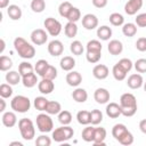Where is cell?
I'll return each instance as SVG.
<instances>
[{
  "label": "cell",
  "instance_id": "1",
  "mask_svg": "<svg viewBox=\"0 0 146 146\" xmlns=\"http://www.w3.org/2000/svg\"><path fill=\"white\" fill-rule=\"evenodd\" d=\"M120 106L122 115L130 117L133 116L137 112V99L135 95L130 92H125L120 97Z\"/></svg>",
  "mask_w": 146,
  "mask_h": 146
},
{
  "label": "cell",
  "instance_id": "2",
  "mask_svg": "<svg viewBox=\"0 0 146 146\" xmlns=\"http://www.w3.org/2000/svg\"><path fill=\"white\" fill-rule=\"evenodd\" d=\"M14 48L18 56L24 59H31L35 55V48L22 36H17L14 40Z\"/></svg>",
  "mask_w": 146,
  "mask_h": 146
},
{
  "label": "cell",
  "instance_id": "3",
  "mask_svg": "<svg viewBox=\"0 0 146 146\" xmlns=\"http://www.w3.org/2000/svg\"><path fill=\"white\" fill-rule=\"evenodd\" d=\"M18 129L19 132L25 140H32L35 136V128L32 122V120L27 117H23L18 121Z\"/></svg>",
  "mask_w": 146,
  "mask_h": 146
},
{
  "label": "cell",
  "instance_id": "4",
  "mask_svg": "<svg viewBox=\"0 0 146 146\" xmlns=\"http://www.w3.org/2000/svg\"><path fill=\"white\" fill-rule=\"evenodd\" d=\"M10 106H11V110L14 112H17V113H26L31 108V100L26 96L17 95V96H15L11 99Z\"/></svg>",
  "mask_w": 146,
  "mask_h": 146
},
{
  "label": "cell",
  "instance_id": "5",
  "mask_svg": "<svg viewBox=\"0 0 146 146\" xmlns=\"http://www.w3.org/2000/svg\"><path fill=\"white\" fill-rule=\"evenodd\" d=\"M73 135H74L73 128H71L70 125H62L52 131L51 137L56 143H63L70 140L73 137Z\"/></svg>",
  "mask_w": 146,
  "mask_h": 146
},
{
  "label": "cell",
  "instance_id": "6",
  "mask_svg": "<svg viewBox=\"0 0 146 146\" xmlns=\"http://www.w3.org/2000/svg\"><path fill=\"white\" fill-rule=\"evenodd\" d=\"M36 128L40 132H43V133H47V132H50L52 131V128H54V122H52V119L50 117V114H46V113H40L36 115Z\"/></svg>",
  "mask_w": 146,
  "mask_h": 146
},
{
  "label": "cell",
  "instance_id": "7",
  "mask_svg": "<svg viewBox=\"0 0 146 146\" xmlns=\"http://www.w3.org/2000/svg\"><path fill=\"white\" fill-rule=\"evenodd\" d=\"M43 25L47 30V32L51 35V36H57L59 35V33L62 32V24L59 21H57L54 17H48L44 19Z\"/></svg>",
  "mask_w": 146,
  "mask_h": 146
},
{
  "label": "cell",
  "instance_id": "8",
  "mask_svg": "<svg viewBox=\"0 0 146 146\" xmlns=\"http://www.w3.org/2000/svg\"><path fill=\"white\" fill-rule=\"evenodd\" d=\"M30 36H31V41L35 46L44 44L47 42V40H48V34H47V32L43 29H35V30H33Z\"/></svg>",
  "mask_w": 146,
  "mask_h": 146
},
{
  "label": "cell",
  "instance_id": "9",
  "mask_svg": "<svg viewBox=\"0 0 146 146\" xmlns=\"http://www.w3.org/2000/svg\"><path fill=\"white\" fill-rule=\"evenodd\" d=\"M143 0H128V2L124 5V11L125 14L132 16L136 15L137 11H139L143 7Z\"/></svg>",
  "mask_w": 146,
  "mask_h": 146
},
{
  "label": "cell",
  "instance_id": "10",
  "mask_svg": "<svg viewBox=\"0 0 146 146\" xmlns=\"http://www.w3.org/2000/svg\"><path fill=\"white\" fill-rule=\"evenodd\" d=\"M82 26L86 30H95L98 26V18L94 14H86L82 17Z\"/></svg>",
  "mask_w": 146,
  "mask_h": 146
},
{
  "label": "cell",
  "instance_id": "11",
  "mask_svg": "<svg viewBox=\"0 0 146 146\" xmlns=\"http://www.w3.org/2000/svg\"><path fill=\"white\" fill-rule=\"evenodd\" d=\"M64 51V46L62 43V41L59 40H51L49 43H48V52L54 56V57H58L63 54Z\"/></svg>",
  "mask_w": 146,
  "mask_h": 146
},
{
  "label": "cell",
  "instance_id": "12",
  "mask_svg": "<svg viewBox=\"0 0 146 146\" xmlns=\"http://www.w3.org/2000/svg\"><path fill=\"white\" fill-rule=\"evenodd\" d=\"M38 89L41 94L43 95H49L54 91L55 89V84H54V80H49V79H44L42 78V80L38 83Z\"/></svg>",
  "mask_w": 146,
  "mask_h": 146
},
{
  "label": "cell",
  "instance_id": "13",
  "mask_svg": "<svg viewBox=\"0 0 146 146\" xmlns=\"http://www.w3.org/2000/svg\"><path fill=\"white\" fill-rule=\"evenodd\" d=\"M94 98L98 104H106L110 100L111 95L106 88H97L94 92Z\"/></svg>",
  "mask_w": 146,
  "mask_h": 146
},
{
  "label": "cell",
  "instance_id": "14",
  "mask_svg": "<svg viewBox=\"0 0 146 146\" xmlns=\"http://www.w3.org/2000/svg\"><path fill=\"white\" fill-rule=\"evenodd\" d=\"M127 84L130 89H139L141 86H144V79L139 73H133L128 78Z\"/></svg>",
  "mask_w": 146,
  "mask_h": 146
},
{
  "label": "cell",
  "instance_id": "15",
  "mask_svg": "<svg viewBox=\"0 0 146 146\" xmlns=\"http://www.w3.org/2000/svg\"><path fill=\"white\" fill-rule=\"evenodd\" d=\"M110 74V70L106 65L104 64H97L94 68H92V75L98 79V80H104Z\"/></svg>",
  "mask_w": 146,
  "mask_h": 146
},
{
  "label": "cell",
  "instance_id": "16",
  "mask_svg": "<svg viewBox=\"0 0 146 146\" xmlns=\"http://www.w3.org/2000/svg\"><path fill=\"white\" fill-rule=\"evenodd\" d=\"M66 82L71 87H78L82 82V75L78 71H70L66 74Z\"/></svg>",
  "mask_w": 146,
  "mask_h": 146
},
{
  "label": "cell",
  "instance_id": "17",
  "mask_svg": "<svg viewBox=\"0 0 146 146\" xmlns=\"http://www.w3.org/2000/svg\"><path fill=\"white\" fill-rule=\"evenodd\" d=\"M1 121H2V124L7 128H13L16 123H17V116L14 112H3L2 116H1Z\"/></svg>",
  "mask_w": 146,
  "mask_h": 146
},
{
  "label": "cell",
  "instance_id": "18",
  "mask_svg": "<svg viewBox=\"0 0 146 146\" xmlns=\"http://www.w3.org/2000/svg\"><path fill=\"white\" fill-rule=\"evenodd\" d=\"M105 138H106V129L103 127L95 128V139L92 144L95 146H103L105 145Z\"/></svg>",
  "mask_w": 146,
  "mask_h": 146
},
{
  "label": "cell",
  "instance_id": "19",
  "mask_svg": "<svg viewBox=\"0 0 146 146\" xmlns=\"http://www.w3.org/2000/svg\"><path fill=\"white\" fill-rule=\"evenodd\" d=\"M107 50L111 55L113 56H116V55H120L122 51H123V44L120 40H111L110 43L107 44Z\"/></svg>",
  "mask_w": 146,
  "mask_h": 146
},
{
  "label": "cell",
  "instance_id": "20",
  "mask_svg": "<svg viewBox=\"0 0 146 146\" xmlns=\"http://www.w3.org/2000/svg\"><path fill=\"white\" fill-rule=\"evenodd\" d=\"M106 114L107 116H110L111 119H116L119 117L122 113H121V106L116 103H110L106 105Z\"/></svg>",
  "mask_w": 146,
  "mask_h": 146
},
{
  "label": "cell",
  "instance_id": "21",
  "mask_svg": "<svg viewBox=\"0 0 146 146\" xmlns=\"http://www.w3.org/2000/svg\"><path fill=\"white\" fill-rule=\"evenodd\" d=\"M7 14H8V16H9L10 19L18 21L22 17V9L17 5H9L7 7Z\"/></svg>",
  "mask_w": 146,
  "mask_h": 146
},
{
  "label": "cell",
  "instance_id": "22",
  "mask_svg": "<svg viewBox=\"0 0 146 146\" xmlns=\"http://www.w3.org/2000/svg\"><path fill=\"white\" fill-rule=\"evenodd\" d=\"M59 65H60V68L63 71H66V72H70L74 68L75 66V59L71 56H64L60 62H59Z\"/></svg>",
  "mask_w": 146,
  "mask_h": 146
},
{
  "label": "cell",
  "instance_id": "23",
  "mask_svg": "<svg viewBox=\"0 0 146 146\" xmlns=\"http://www.w3.org/2000/svg\"><path fill=\"white\" fill-rule=\"evenodd\" d=\"M97 36L103 41H107L112 36V29L107 25H102L97 29Z\"/></svg>",
  "mask_w": 146,
  "mask_h": 146
},
{
  "label": "cell",
  "instance_id": "24",
  "mask_svg": "<svg viewBox=\"0 0 146 146\" xmlns=\"http://www.w3.org/2000/svg\"><path fill=\"white\" fill-rule=\"evenodd\" d=\"M22 83L25 88H33L34 86H36V83H39L36 74L32 72L30 74H26V75L22 76Z\"/></svg>",
  "mask_w": 146,
  "mask_h": 146
},
{
  "label": "cell",
  "instance_id": "25",
  "mask_svg": "<svg viewBox=\"0 0 146 146\" xmlns=\"http://www.w3.org/2000/svg\"><path fill=\"white\" fill-rule=\"evenodd\" d=\"M72 98L76 102V103H84L88 99V92L86 89L83 88H78L72 92Z\"/></svg>",
  "mask_w": 146,
  "mask_h": 146
},
{
  "label": "cell",
  "instance_id": "26",
  "mask_svg": "<svg viewBox=\"0 0 146 146\" xmlns=\"http://www.w3.org/2000/svg\"><path fill=\"white\" fill-rule=\"evenodd\" d=\"M6 81L11 86H16L22 81V75L16 71H8L6 73Z\"/></svg>",
  "mask_w": 146,
  "mask_h": 146
},
{
  "label": "cell",
  "instance_id": "27",
  "mask_svg": "<svg viewBox=\"0 0 146 146\" xmlns=\"http://www.w3.org/2000/svg\"><path fill=\"white\" fill-rule=\"evenodd\" d=\"M112 74H113V76H114V79H115L116 81H123V80L127 78V72L122 68V66H121L119 63H116V64L113 66V68H112Z\"/></svg>",
  "mask_w": 146,
  "mask_h": 146
},
{
  "label": "cell",
  "instance_id": "28",
  "mask_svg": "<svg viewBox=\"0 0 146 146\" xmlns=\"http://www.w3.org/2000/svg\"><path fill=\"white\" fill-rule=\"evenodd\" d=\"M76 120L80 124L82 125H88L91 123V117H90V112L89 111H86V110H82V111H79L76 113Z\"/></svg>",
  "mask_w": 146,
  "mask_h": 146
},
{
  "label": "cell",
  "instance_id": "29",
  "mask_svg": "<svg viewBox=\"0 0 146 146\" xmlns=\"http://www.w3.org/2000/svg\"><path fill=\"white\" fill-rule=\"evenodd\" d=\"M62 111V105L60 103L56 102V100H49L47 108H46V113L50 114V115H58V113Z\"/></svg>",
  "mask_w": 146,
  "mask_h": 146
},
{
  "label": "cell",
  "instance_id": "30",
  "mask_svg": "<svg viewBox=\"0 0 146 146\" xmlns=\"http://www.w3.org/2000/svg\"><path fill=\"white\" fill-rule=\"evenodd\" d=\"M82 139L87 143H92L94 139H95V127H91V125H87L83 130H82Z\"/></svg>",
  "mask_w": 146,
  "mask_h": 146
},
{
  "label": "cell",
  "instance_id": "31",
  "mask_svg": "<svg viewBox=\"0 0 146 146\" xmlns=\"http://www.w3.org/2000/svg\"><path fill=\"white\" fill-rule=\"evenodd\" d=\"M122 33L128 38L135 36L136 33H137V25L135 23H125V24H123L122 25Z\"/></svg>",
  "mask_w": 146,
  "mask_h": 146
},
{
  "label": "cell",
  "instance_id": "32",
  "mask_svg": "<svg viewBox=\"0 0 146 146\" xmlns=\"http://www.w3.org/2000/svg\"><path fill=\"white\" fill-rule=\"evenodd\" d=\"M48 103H49V100H48L46 97L39 96V97H35V98H34L33 105H34L35 110H38V111H40V112H43V111H46Z\"/></svg>",
  "mask_w": 146,
  "mask_h": 146
},
{
  "label": "cell",
  "instance_id": "33",
  "mask_svg": "<svg viewBox=\"0 0 146 146\" xmlns=\"http://www.w3.org/2000/svg\"><path fill=\"white\" fill-rule=\"evenodd\" d=\"M64 32H65V35L67 38H74L78 34L76 23H74V22H67L66 25H65V27H64Z\"/></svg>",
  "mask_w": 146,
  "mask_h": 146
},
{
  "label": "cell",
  "instance_id": "34",
  "mask_svg": "<svg viewBox=\"0 0 146 146\" xmlns=\"http://www.w3.org/2000/svg\"><path fill=\"white\" fill-rule=\"evenodd\" d=\"M58 121L63 125H68L72 122V114H71V112L66 111V110H62L58 113Z\"/></svg>",
  "mask_w": 146,
  "mask_h": 146
},
{
  "label": "cell",
  "instance_id": "35",
  "mask_svg": "<svg viewBox=\"0 0 146 146\" xmlns=\"http://www.w3.org/2000/svg\"><path fill=\"white\" fill-rule=\"evenodd\" d=\"M72 8H73V6H72V3L70 1H63L58 7V13H59V15L62 17L67 18V16H68V14H70Z\"/></svg>",
  "mask_w": 146,
  "mask_h": 146
},
{
  "label": "cell",
  "instance_id": "36",
  "mask_svg": "<svg viewBox=\"0 0 146 146\" xmlns=\"http://www.w3.org/2000/svg\"><path fill=\"white\" fill-rule=\"evenodd\" d=\"M70 50L73 55L75 56H80L82 55V52L84 51V48H83V44L81 43V41L79 40H74L73 42H71L70 44Z\"/></svg>",
  "mask_w": 146,
  "mask_h": 146
},
{
  "label": "cell",
  "instance_id": "37",
  "mask_svg": "<svg viewBox=\"0 0 146 146\" xmlns=\"http://www.w3.org/2000/svg\"><path fill=\"white\" fill-rule=\"evenodd\" d=\"M127 130H128V128H127L123 123H116V124L112 128V136H113L116 140H119V138H120Z\"/></svg>",
  "mask_w": 146,
  "mask_h": 146
},
{
  "label": "cell",
  "instance_id": "38",
  "mask_svg": "<svg viewBox=\"0 0 146 146\" xmlns=\"http://www.w3.org/2000/svg\"><path fill=\"white\" fill-rule=\"evenodd\" d=\"M110 23L113 26H121L124 24V17L120 14V13H112L108 17Z\"/></svg>",
  "mask_w": 146,
  "mask_h": 146
},
{
  "label": "cell",
  "instance_id": "39",
  "mask_svg": "<svg viewBox=\"0 0 146 146\" xmlns=\"http://www.w3.org/2000/svg\"><path fill=\"white\" fill-rule=\"evenodd\" d=\"M48 66H49V63L46 59H39L34 65V71H35V73H38V75L42 76Z\"/></svg>",
  "mask_w": 146,
  "mask_h": 146
},
{
  "label": "cell",
  "instance_id": "40",
  "mask_svg": "<svg viewBox=\"0 0 146 146\" xmlns=\"http://www.w3.org/2000/svg\"><path fill=\"white\" fill-rule=\"evenodd\" d=\"M34 71V67H33V65L31 64V63H29V62H22L21 64H19V66H18V72H19V74L22 75V76H24V75H26V74H30V73H32Z\"/></svg>",
  "mask_w": 146,
  "mask_h": 146
},
{
  "label": "cell",
  "instance_id": "41",
  "mask_svg": "<svg viewBox=\"0 0 146 146\" xmlns=\"http://www.w3.org/2000/svg\"><path fill=\"white\" fill-rule=\"evenodd\" d=\"M11 67H13V60H11V58L8 57V56L2 55L0 57V70L2 72H6V71H9Z\"/></svg>",
  "mask_w": 146,
  "mask_h": 146
},
{
  "label": "cell",
  "instance_id": "42",
  "mask_svg": "<svg viewBox=\"0 0 146 146\" xmlns=\"http://www.w3.org/2000/svg\"><path fill=\"white\" fill-rule=\"evenodd\" d=\"M121 145H124V146H129V145H131L132 143H133V136H132V133L129 131V130H127L120 138H119V140H117Z\"/></svg>",
  "mask_w": 146,
  "mask_h": 146
},
{
  "label": "cell",
  "instance_id": "43",
  "mask_svg": "<svg viewBox=\"0 0 146 146\" xmlns=\"http://www.w3.org/2000/svg\"><path fill=\"white\" fill-rule=\"evenodd\" d=\"M31 9L34 13H42L46 9V1L44 0H32Z\"/></svg>",
  "mask_w": 146,
  "mask_h": 146
},
{
  "label": "cell",
  "instance_id": "44",
  "mask_svg": "<svg viewBox=\"0 0 146 146\" xmlns=\"http://www.w3.org/2000/svg\"><path fill=\"white\" fill-rule=\"evenodd\" d=\"M11 95H13L11 84H9V83H2L0 86V96L6 99V98L11 97Z\"/></svg>",
  "mask_w": 146,
  "mask_h": 146
},
{
  "label": "cell",
  "instance_id": "45",
  "mask_svg": "<svg viewBox=\"0 0 146 146\" xmlns=\"http://www.w3.org/2000/svg\"><path fill=\"white\" fill-rule=\"evenodd\" d=\"M86 58L89 63L91 64H96L99 62V59L102 58V51H87Z\"/></svg>",
  "mask_w": 146,
  "mask_h": 146
},
{
  "label": "cell",
  "instance_id": "46",
  "mask_svg": "<svg viewBox=\"0 0 146 146\" xmlns=\"http://www.w3.org/2000/svg\"><path fill=\"white\" fill-rule=\"evenodd\" d=\"M90 117H91V124L97 125L103 121V113L99 110H92L90 112Z\"/></svg>",
  "mask_w": 146,
  "mask_h": 146
},
{
  "label": "cell",
  "instance_id": "47",
  "mask_svg": "<svg viewBox=\"0 0 146 146\" xmlns=\"http://www.w3.org/2000/svg\"><path fill=\"white\" fill-rule=\"evenodd\" d=\"M86 48H87V51H102L103 46L98 40H90L88 41Z\"/></svg>",
  "mask_w": 146,
  "mask_h": 146
},
{
  "label": "cell",
  "instance_id": "48",
  "mask_svg": "<svg viewBox=\"0 0 146 146\" xmlns=\"http://www.w3.org/2000/svg\"><path fill=\"white\" fill-rule=\"evenodd\" d=\"M41 78L49 79V80H55V79L57 78V70H56V67L49 64V66L47 67L46 72L43 73V75H42Z\"/></svg>",
  "mask_w": 146,
  "mask_h": 146
},
{
  "label": "cell",
  "instance_id": "49",
  "mask_svg": "<svg viewBox=\"0 0 146 146\" xmlns=\"http://www.w3.org/2000/svg\"><path fill=\"white\" fill-rule=\"evenodd\" d=\"M80 18H81V11H80V9L76 8V7H73V8L71 9L68 16H67V21H68V22H74V23H76Z\"/></svg>",
  "mask_w": 146,
  "mask_h": 146
},
{
  "label": "cell",
  "instance_id": "50",
  "mask_svg": "<svg viewBox=\"0 0 146 146\" xmlns=\"http://www.w3.org/2000/svg\"><path fill=\"white\" fill-rule=\"evenodd\" d=\"M138 73H146V58H139L133 64Z\"/></svg>",
  "mask_w": 146,
  "mask_h": 146
},
{
  "label": "cell",
  "instance_id": "51",
  "mask_svg": "<svg viewBox=\"0 0 146 146\" xmlns=\"http://www.w3.org/2000/svg\"><path fill=\"white\" fill-rule=\"evenodd\" d=\"M50 144H51V139L46 135H41L35 139L36 146H50Z\"/></svg>",
  "mask_w": 146,
  "mask_h": 146
},
{
  "label": "cell",
  "instance_id": "52",
  "mask_svg": "<svg viewBox=\"0 0 146 146\" xmlns=\"http://www.w3.org/2000/svg\"><path fill=\"white\" fill-rule=\"evenodd\" d=\"M121 66H122V68L128 73V72H130L131 71V68H132V66H133V63L131 62V59H129V58H121L119 62H117Z\"/></svg>",
  "mask_w": 146,
  "mask_h": 146
},
{
  "label": "cell",
  "instance_id": "53",
  "mask_svg": "<svg viewBox=\"0 0 146 146\" xmlns=\"http://www.w3.org/2000/svg\"><path fill=\"white\" fill-rule=\"evenodd\" d=\"M136 21V25L139 27H146V13H141L139 15H137V17L135 18Z\"/></svg>",
  "mask_w": 146,
  "mask_h": 146
},
{
  "label": "cell",
  "instance_id": "54",
  "mask_svg": "<svg viewBox=\"0 0 146 146\" xmlns=\"http://www.w3.org/2000/svg\"><path fill=\"white\" fill-rule=\"evenodd\" d=\"M136 48H137V50H139L141 52L146 51V38H144V36L139 38L136 41Z\"/></svg>",
  "mask_w": 146,
  "mask_h": 146
},
{
  "label": "cell",
  "instance_id": "55",
  "mask_svg": "<svg viewBox=\"0 0 146 146\" xmlns=\"http://www.w3.org/2000/svg\"><path fill=\"white\" fill-rule=\"evenodd\" d=\"M92 1V5L96 7V8H104V7H106V5H107V2H108V0H91Z\"/></svg>",
  "mask_w": 146,
  "mask_h": 146
},
{
  "label": "cell",
  "instance_id": "56",
  "mask_svg": "<svg viewBox=\"0 0 146 146\" xmlns=\"http://www.w3.org/2000/svg\"><path fill=\"white\" fill-rule=\"evenodd\" d=\"M139 129L143 133L146 135V119H143L140 122H139Z\"/></svg>",
  "mask_w": 146,
  "mask_h": 146
},
{
  "label": "cell",
  "instance_id": "57",
  "mask_svg": "<svg viewBox=\"0 0 146 146\" xmlns=\"http://www.w3.org/2000/svg\"><path fill=\"white\" fill-rule=\"evenodd\" d=\"M9 6V0H0V8L5 9Z\"/></svg>",
  "mask_w": 146,
  "mask_h": 146
},
{
  "label": "cell",
  "instance_id": "58",
  "mask_svg": "<svg viewBox=\"0 0 146 146\" xmlns=\"http://www.w3.org/2000/svg\"><path fill=\"white\" fill-rule=\"evenodd\" d=\"M0 102H1V108H0V112H5V110H6V102H5V98L1 97Z\"/></svg>",
  "mask_w": 146,
  "mask_h": 146
},
{
  "label": "cell",
  "instance_id": "59",
  "mask_svg": "<svg viewBox=\"0 0 146 146\" xmlns=\"http://www.w3.org/2000/svg\"><path fill=\"white\" fill-rule=\"evenodd\" d=\"M0 42H1V49H0V52L2 54V52H3V50H5L6 43H5V40H3V39H1V40H0Z\"/></svg>",
  "mask_w": 146,
  "mask_h": 146
},
{
  "label": "cell",
  "instance_id": "60",
  "mask_svg": "<svg viewBox=\"0 0 146 146\" xmlns=\"http://www.w3.org/2000/svg\"><path fill=\"white\" fill-rule=\"evenodd\" d=\"M9 145H10V146H14V145H17V146H23V144H22L21 141H11Z\"/></svg>",
  "mask_w": 146,
  "mask_h": 146
},
{
  "label": "cell",
  "instance_id": "61",
  "mask_svg": "<svg viewBox=\"0 0 146 146\" xmlns=\"http://www.w3.org/2000/svg\"><path fill=\"white\" fill-rule=\"evenodd\" d=\"M144 90H145V92H146V82H144Z\"/></svg>",
  "mask_w": 146,
  "mask_h": 146
}]
</instances>
